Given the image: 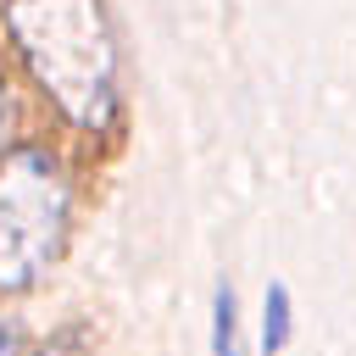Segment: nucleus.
Returning <instances> with one entry per match:
<instances>
[{"label": "nucleus", "mask_w": 356, "mask_h": 356, "mask_svg": "<svg viewBox=\"0 0 356 356\" xmlns=\"http://www.w3.org/2000/svg\"><path fill=\"white\" fill-rule=\"evenodd\" d=\"M72 184L39 145H11L0 161V289H28L61 250Z\"/></svg>", "instance_id": "obj_2"}, {"label": "nucleus", "mask_w": 356, "mask_h": 356, "mask_svg": "<svg viewBox=\"0 0 356 356\" xmlns=\"http://www.w3.org/2000/svg\"><path fill=\"white\" fill-rule=\"evenodd\" d=\"M6 33L28 78L72 128H111L117 39L100 0H6Z\"/></svg>", "instance_id": "obj_1"}, {"label": "nucleus", "mask_w": 356, "mask_h": 356, "mask_svg": "<svg viewBox=\"0 0 356 356\" xmlns=\"http://www.w3.org/2000/svg\"><path fill=\"white\" fill-rule=\"evenodd\" d=\"M39 356H56V350H39Z\"/></svg>", "instance_id": "obj_7"}, {"label": "nucleus", "mask_w": 356, "mask_h": 356, "mask_svg": "<svg viewBox=\"0 0 356 356\" xmlns=\"http://www.w3.org/2000/svg\"><path fill=\"white\" fill-rule=\"evenodd\" d=\"M11 134H17V106H11V89L0 78V161L11 156Z\"/></svg>", "instance_id": "obj_5"}, {"label": "nucleus", "mask_w": 356, "mask_h": 356, "mask_svg": "<svg viewBox=\"0 0 356 356\" xmlns=\"http://www.w3.org/2000/svg\"><path fill=\"white\" fill-rule=\"evenodd\" d=\"M289 328H295L289 289L284 284H267V300H261V356H278L289 345Z\"/></svg>", "instance_id": "obj_3"}, {"label": "nucleus", "mask_w": 356, "mask_h": 356, "mask_svg": "<svg viewBox=\"0 0 356 356\" xmlns=\"http://www.w3.org/2000/svg\"><path fill=\"white\" fill-rule=\"evenodd\" d=\"M0 356H22V334L11 317H0Z\"/></svg>", "instance_id": "obj_6"}, {"label": "nucleus", "mask_w": 356, "mask_h": 356, "mask_svg": "<svg viewBox=\"0 0 356 356\" xmlns=\"http://www.w3.org/2000/svg\"><path fill=\"white\" fill-rule=\"evenodd\" d=\"M211 356H239V295H234V284H217V300H211Z\"/></svg>", "instance_id": "obj_4"}]
</instances>
